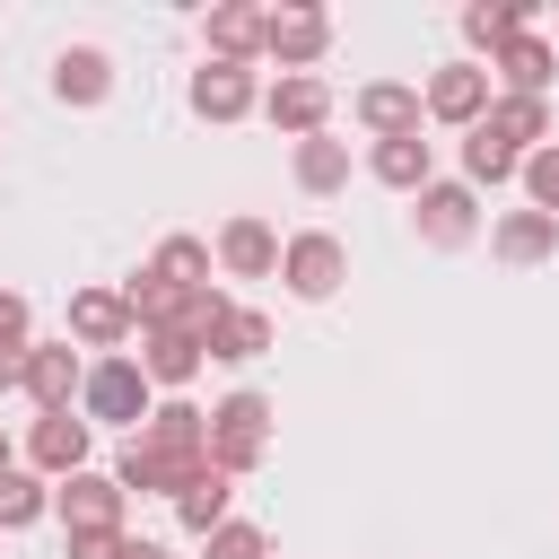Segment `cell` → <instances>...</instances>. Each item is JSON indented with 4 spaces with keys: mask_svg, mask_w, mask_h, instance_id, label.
I'll use <instances>...</instances> for the list:
<instances>
[{
    "mask_svg": "<svg viewBox=\"0 0 559 559\" xmlns=\"http://www.w3.org/2000/svg\"><path fill=\"white\" fill-rule=\"evenodd\" d=\"M524 17H533L524 0H480V9H463V35H472V44H480V52L498 61V52H507V44L524 35Z\"/></svg>",
    "mask_w": 559,
    "mask_h": 559,
    "instance_id": "cell-26",
    "label": "cell"
},
{
    "mask_svg": "<svg viewBox=\"0 0 559 559\" xmlns=\"http://www.w3.org/2000/svg\"><path fill=\"white\" fill-rule=\"evenodd\" d=\"M105 87H114V61H105L96 44H70V52L52 61V96H61V105H105Z\"/></svg>",
    "mask_w": 559,
    "mask_h": 559,
    "instance_id": "cell-19",
    "label": "cell"
},
{
    "mask_svg": "<svg viewBox=\"0 0 559 559\" xmlns=\"http://www.w3.org/2000/svg\"><path fill=\"white\" fill-rule=\"evenodd\" d=\"M122 559H175L166 542H122Z\"/></svg>",
    "mask_w": 559,
    "mask_h": 559,
    "instance_id": "cell-37",
    "label": "cell"
},
{
    "mask_svg": "<svg viewBox=\"0 0 559 559\" xmlns=\"http://www.w3.org/2000/svg\"><path fill=\"white\" fill-rule=\"evenodd\" d=\"M0 472H9V437H0Z\"/></svg>",
    "mask_w": 559,
    "mask_h": 559,
    "instance_id": "cell-38",
    "label": "cell"
},
{
    "mask_svg": "<svg viewBox=\"0 0 559 559\" xmlns=\"http://www.w3.org/2000/svg\"><path fill=\"white\" fill-rule=\"evenodd\" d=\"M26 463H35L44 480H70V472H87V419H70V411H44V419L26 428Z\"/></svg>",
    "mask_w": 559,
    "mask_h": 559,
    "instance_id": "cell-7",
    "label": "cell"
},
{
    "mask_svg": "<svg viewBox=\"0 0 559 559\" xmlns=\"http://www.w3.org/2000/svg\"><path fill=\"white\" fill-rule=\"evenodd\" d=\"M201 358H210V349H201L192 332H140V376H148V384H166V393H175V384H192V376H201Z\"/></svg>",
    "mask_w": 559,
    "mask_h": 559,
    "instance_id": "cell-17",
    "label": "cell"
},
{
    "mask_svg": "<svg viewBox=\"0 0 559 559\" xmlns=\"http://www.w3.org/2000/svg\"><path fill=\"white\" fill-rule=\"evenodd\" d=\"M210 358H227V367H245V358H262L271 349V314H253V306H227L218 323H210V341H201Z\"/></svg>",
    "mask_w": 559,
    "mask_h": 559,
    "instance_id": "cell-23",
    "label": "cell"
},
{
    "mask_svg": "<svg viewBox=\"0 0 559 559\" xmlns=\"http://www.w3.org/2000/svg\"><path fill=\"white\" fill-rule=\"evenodd\" d=\"M419 114H428V96H419V87H402V79L358 87V122H367L376 140H411V131H419Z\"/></svg>",
    "mask_w": 559,
    "mask_h": 559,
    "instance_id": "cell-12",
    "label": "cell"
},
{
    "mask_svg": "<svg viewBox=\"0 0 559 559\" xmlns=\"http://www.w3.org/2000/svg\"><path fill=\"white\" fill-rule=\"evenodd\" d=\"M70 559H122V533H70Z\"/></svg>",
    "mask_w": 559,
    "mask_h": 559,
    "instance_id": "cell-35",
    "label": "cell"
},
{
    "mask_svg": "<svg viewBox=\"0 0 559 559\" xmlns=\"http://www.w3.org/2000/svg\"><path fill=\"white\" fill-rule=\"evenodd\" d=\"M148 271H157L166 288H183V297H192V288H210V245H201V236H166Z\"/></svg>",
    "mask_w": 559,
    "mask_h": 559,
    "instance_id": "cell-30",
    "label": "cell"
},
{
    "mask_svg": "<svg viewBox=\"0 0 559 559\" xmlns=\"http://www.w3.org/2000/svg\"><path fill=\"white\" fill-rule=\"evenodd\" d=\"M498 79H507V96H542V87L559 79V52H550L542 35H515V44L498 52Z\"/></svg>",
    "mask_w": 559,
    "mask_h": 559,
    "instance_id": "cell-24",
    "label": "cell"
},
{
    "mask_svg": "<svg viewBox=\"0 0 559 559\" xmlns=\"http://www.w3.org/2000/svg\"><path fill=\"white\" fill-rule=\"evenodd\" d=\"M218 262H227L236 280H262V271H280V236H271L262 218H227V227H218Z\"/></svg>",
    "mask_w": 559,
    "mask_h": 559,
    "instance_id": "cell-20",
    "label": "cell"
},
{
    "mask_svg": "<svg viewBox=\"0 0 559 559\" xmlns=\"http://www.w3.org/2000/svg\"><path fill=\"white\" fill-rule=\"evenodd\" d=\"M122 297H131V323H140V332H183V306H192V297H201V288H192V297H183V288H166V280H157V271H140V280H131V288H122Z\"/></svg>",
    "mask_w": 559,
    "mask_h": 559,
    "instance_id": "cell-25",
    "label": "cell"
},
{
    "mask_svg": "<svg viewBox=\"0 0 559 559\" xmlns=\"http://www.w3.org/2000/svg\"><path fill=\"white\" fill-rule=\"evenodd\" d=\"M87 384V367H79V349L70 341H52V349H26V393H35V411H70V393Z\"/></svg>",
    "mask_w": 559,
    "mask_h": 559,
    "instance_id": "cell-14",
    "label": "cell"
},
{
    "mask_svg": "<svg viewBox=\"0 0 559 559\" xmlns=\"http://www.w3.org/2000/svg\"><path fill=\"white\" fill-rule=\"evenodd\" d=\"M524 192H533V210H542V218H559V140L524 157Z\"/></svg>",
    "mask_w": 559,
    "mask_h": 559,
    "instance_id": "cell-32",
    "label": "cell"
},
{
    "mask_svg": "<svg viewBox=\"0 0 559 559\" xmlns=\"http://www.w3.org/2000/svg\"><path fill=\"white\" fill-rule=\"evenodd\" d=\"M0 349H35V341H26V297H17V288H0Z\"/></svg>",
    "mask_w": 559,
    "mask_h": 559,
    "instance_id": "cell-34",
    "label": "cell"
},
{
    "mask_svg": "<svg viewBox=\"0 0 559 559\" xmlns=\"http://www.w3.org/2000/svg\"><path fill=\"white\" fill-rule=\"evenodd\" d=\"M323 44H332V17H323V9H306V0H297V9H271L262 52H271L280 70H314V61H323Z\"/></svg>",
    "mask_w": 559,
    "mask_h": 559,
    "instance_id": "cell-6",
    "label": "cell"
},
{
    "mask_svg": "<svg viewBox=\"0 0 559 559\" xmlns=\"http://www.w3.org/2000/svg\"><path fill=\"white\" fill-rule=\"evenodd\" d=\"M9 384H26V349H0V393Z\"/></svg>",
    "mask_w": 559,
    "mask_h": 559,
    "instance_id": "cell-36",
    "label": "cell"
},
{
    "mask_svg": "<svg viewBox=\"0 0 559 559\" xmlns=\"http://www.w3.org/2000/svg\"><path fill=\"white\" fill-rule=\"evenodd\" d=\"M227 498H236V472L201 463V472H192V480L175 489V515H183V533H201V542H210V533L227 524Z\"/></svg>",
    "mask_w": 559,
    "mask_h": 559,
    "instance_id": "cell-16",
    "label": "cell"
},
{
    "mask_svg": "<svg viewBox=\"0 0 559 559\" xmlns=\"http://www.w3.org/2000/svg\"><path fill=\"white\" fill-rule=\"evenodd\" d=\"M297 183H306V192H341V183H349V140H323V131L297 140Z\"/></svg>",
    "mask_w": 559,
    "mask_h": 559,
    "instance_id": "cell-28",
    "label": "cell"
},
{
    "mask_svg": "<svg viewBox=\"0 0 559 559\" xmlns=\"http://www.w3.org/2000/svg\"><path fill=\"white\" fill-rule=\"evenodd\" d=\"M262 96H253V70L245 61H210V70H192V114L201 122H236V114H253Z\"/></svg>",
    "mask_w": 559,
    "mask_h": 559,
    "instance_id": "cell-8",
    "label": "cell"
},
{
    "mask_svg": "<svg viewBox=\"0 0 559 559\" xmlns=\"http://www.w3.org/2000/svg\"><path fill=\"white\" fill-rule=\"evenodd\" d=\"M140 437H148V445H166L183 472H201V463H210V411H192V402H157Z\"/></svg>",
    "mask_w": 559,
    "mask_h": 559,
    "instance_id": "cell-11",
    "label": "cell"
},
{
    "mask_svg": "<svg viewBox=\"0 0 559 559\" xmlns=\"http://www.w3.org/2000/svg\"><path fill=\"white\" fill-rule=\"evenodd\" d=\"M428 114H437V122H463V131H472V122L489 114V70H480V61H445V70L428 79Z\"/></svg>",
    "mask_w": 559,
    "mask_h": 559,
    "instance_id": "cell-9",
    "label": "cell"
},
{
    "mask_svg": "<svg viewBox=\"0 0 559 559\" xmlns=\"http://www.w3.org/2000/svg\"><path fill=\"white\" fill-rule=\"evenodd\" d=\"M489 245H498V262H550V253H559V218H542V210H507Z\"/></svg>",
    "mask_w": 559,
    "mask_h": 559,
    "instance_id": "cell-22",
    "label": "cell"
},
{
    "mask_svg": "<svg viewBox=\"0 0 559 559\" xmlns=\"http://www.w3.org/2000/svg\"><path fill=\"white\" fill-rule=\"evenodd\" d=\"M515 157H524V140H542L550 148V96H489V114H480Z\"/></svg>",
    "mask_w": 559,
    "mask_h": 559,
    "instance_id": "cell-21",
    "label": "cell"
},
{
    "mask_svg": "<svg viewBox=\"0 0 559 559\" xmlns=\"http://www.w3.org/2000/svg\"><path fill=\"white\" fill-rule=\"evenodd\" d=\"M262 114L280 122V131H297V140H314L323 131V114H332V87L314 79V70H288L271 96H262Z\"/></svg>",
    "mask_w": 559,
    "mask_h": 559,
    "instance_id": "cell-10",
    "label": "cell"
},
{
    "mask_svg": "<svg viewBox=\"0 0 559 559\" xmlns=\"http://www.w3.org/2000/svg\"><path fill=\"white\" fill-rule=\"evenodd\" d=\"M70 332H79L87 349H122L140 323H131V297H114V288H79V297H70Z\"/></svg>",
    "mask_w": 559,
    "mask_h": 559,
    "instance_id": "cell-13",
    "label": "cell"
},
{
    "mask_svg": "<svg viewBox=\"0 0 559 559\" xmlns=\"http://www.w3.org/2000/svg\"><path fill=\"white\" fill-rule=\"evenodd\" d=\"M463 175H472V183H515V175H524V157H515L489 122H472V140H463Z\"/></svg>",
    "mask_w": 559,
    "mask_h": 559,
    "instance_id": "cell-27",
    "label": "cell"
},
{
    "mask_svg": "<svg viewBox=\"0 0 559 559\" xmlns=\"http://www.w3.org/2000/svg\"><path fill=\"white\" fill-rule=\"evenodd\" d=\"M280 280H288L306 306H323V297L349 280V245H341V236H323V227H306V236H288V245H280Z\"/></svg>",
    "mask_w": 559,
    "mask_h": 559,
    "instance_id": "cell-3",
    "label": "cell"
},
{
    "mask_svg": "<svg viewBox=\"0 0 559 559\" xmlns=\"http://www.w3.org/2000/svg\"><path fill=\"white\" fill-rule=\"evenodd\" d=\"M262 35H271V9H245V0L210 9V61H253Z\"/></svg>",
    "mask_w": 559,
    "mask_h": 559,
    "instance_id": "cell-18",
    "label": "cell"
},
{
    "mask_svg": "<svg viewBox=\"0 0 559 559\" xmlns=\"http://www.w3.org/2000/svg\"><path fill=\"white\" fill-rule=\"evenodd\" d=\"M148 393H157V384L140 376V358H96V367H87V384H79L87 428H131V437H140V428H148V411H157Z\"/></svg>",
    "mask_w": 559,
    "mask_h": 559,
    "instance_id": "cell-1",
    "label": "cell"
},
{
    "mask_svg": "<svg viewBox=\"0 0 559 559\" xmlns=\"http://www.w3.org/2000/svg\"><path fill=\"white\" fill-rule=\"evenodd\" d=\"M44 507H52V489H44V472H17V463H9V472H0V533H17V524H35Z\"/></svg>",
    "mask_w": 559,
    "mask_h": 559,
    "instance_id": "cell-31",
    "label": "cell"
},
{
    "mask_svg": "<svg viewBox=\"0 0 559 559\" xmlns=\"http://www.w3.org/2000/svg\"><path fill=\"white\" fill-rule=\"evenodd\" d=\"M262 454H271V402H262V393H227V402H210V463L245 480Z\"/></svg>",
    "mask_w": 559,
    "mask_h": 559,
    "instance_id": "cell-2",
    "label": "cell"
},
{
    "mask_svg": "<svg viewBox=\"0 0 559 559\" xmlns=\"http://www.w3.org/2000/svg\"><path fill=\"white\" fill-rule=\"evenodd\" d=\"M52 507H61L70 533H122V480H114V472H70V480H52Z\"/></svg>",
    "mask_w": 559,
    "mask_h": 559,
    "instance_id": "cell-4",
    "label": "cell"
},
{
    "mask_svg": "<svg viewBox=\"0 0 559 559\" xmlns=\"http://www.w3.org/2000/svg\"><path fill=\"white\" fill-rule=\"evenodd\" d=\"M114 480H122V498H131V489H140V498H175V489H183L192 472H183V463H175L166 445L131 437V445H122V463H114Z\"/></svg>",
    "mask_w": 559,
    "mask_h": 559,
    "instance_id": "cell-15",
    "label": "cell"
},
{
    "mask_svg": "<svg viewBox=\"0 0 559 559\" xmlns=\"http://www.w3.org/2000/svg\"><path fill=\"white\" fill-rule=\"evenodd\" d=\"M472 236H480V201H472V183H428V192H419V245L454 253V245H472Z\"/></svg>",
    "mask_w": 559,
    "mask_h": 559,
    "instance_id": "cell-5",
    "label": "cell"
},
{
    "mask_svg": "<svg viewBox=\"0 0 559 559\" xmlns=\"http://www.w3.org/2000/svg\"><path fill=\"white\" fill-rule=\"evenodd\" d=\"M376 183L428 192V140H419V131H411V140H376Z\"/></svg>",
    "mask_w": 559,
    "mask_h": 559,
    "instance_id": "cell-29",
    "label": "cell"
},
{
    "mask_svg": "<svg viewBox=\"0 0 559 559\" xmlns=\"http://www.w3.org/2000/svg\"><path fill=\"white\" fill-rule=\"evenodd\" d=\"M210 559H271V533H262V524H236V515H227V524L210 533Z\"/></svg>",
    "mask_w": 559,
    "mask_h": 559,
    "instance_id": "cell-33",
    "label": "cell"
}]
</instances>
